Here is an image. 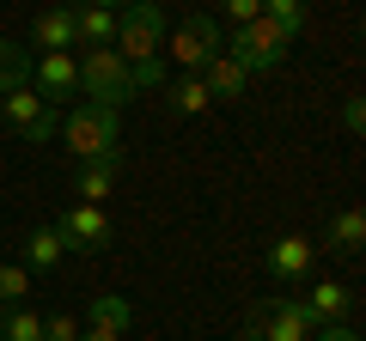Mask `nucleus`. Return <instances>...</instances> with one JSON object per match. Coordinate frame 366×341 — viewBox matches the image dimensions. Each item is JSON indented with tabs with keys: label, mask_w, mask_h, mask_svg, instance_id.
Returning a JSON list of instances; mask_svg holds the SVG:
<instances>
[{
	"label": "nucleus",
	"mask_w": 366,
	"mask_h": 341,
	"mask_svg": "<svg viewBox=\"0 0 366 341\" xmlns=\"http://www.w3.org/2000/svg\"><path fill=\"white\" fill-rule=\"evenodd\" d=\"M262 19H274L287 37H300L305 31V0H262Z\"/></svg>",
	"instance_id": "nucleus-22"
},
{
	"label": "nucleus",
	"mask_w": 366,
	"mask_h": 341,
	"mask_svg": "<svg viewBox=\"0 0 366 341\" xmlns=\"http://www.w3.org/2000/svg\"><path fill=\"white\" fill-rule=\"evenodd\" d=\"M312 256H317L312 238H281V244H269V275L274 280H305L312 275Z\"/></svg>",
	"instance_id": "nucleus-10"
},
{
	"label": "nucleus",
	"mask_w": 366,
	"mask_h": 341,
	"mask_svg": "<svg viewBox=\"0 0 366 341\" xmlns=\"http://www.w3.org/2000/svg\"><path fill=\"white\" fill-rule=\"evenodd\" d=\"M134 323V311H129V299H92V329H129Z\"/></svg>",
	"instance_id": "nucleus-21"
},
{
	"label": "nucleus",
	"mask_w": 366,
	"mask_h": 341,
	"mask_svg": "<svg viewBox=\"0 0 366 341\" xmlns=\"http://www.w3.org/2000/svg\"><path fill=\"white\" fill-rule=\"evenodd\" d=\"M117 43V13L110 6H74V49H110Z\"/></svg>",
	"instance_id": "nucleus-11"
},
{
	"label": "nucleus",
	"mask_w": 366,
	"mask_h": 341,
	"mask_svg": "<svg viewBox=\"0 0 366 341\" xmlns=\"http://www.w3.org/2000/svg\"><path fill=\"white\" fill-rule=\"evenodd\" d=\"M92 6H110V13H117V6H122V0H92Z\"/></svg>",
	"instance_id": "nucleus-30"
},
{
	"label": "nucleus",
	"mask_w": 366,
	"mask_h": 341,
	"mask_svg": "<svg viewBox=\"0 0 366 341\" xmlns=\"http://www.w3.org/2000/svg\"><path fill=\"white\" fill-rule=\"evenodd\" d=\"M117 158H92V165H79V177H74V195L86 201V208H98V201L110 195V189H117Z\"/></svg>",
	"instance_id": "nucleus-15"
},
{
	"label": "nucleus",
	"mask_w": 366,
	"mask_h": 341,
	"mask_svg": "<svg viewBox=\"0 0 366 341\" xmlns=\"http://www.w3.org/2000/svg\"><path fill=\"white\" fill-rule=\"evenodd\" d=\"M312 311L300 299H274L250 317V341H312Z\"/></svg>",
	"instance_id": "nucleus-7"
},
{
	"label": "nucleus",
	"mask_w": 366,
	"mask_h": 341,
	"mask_svg": "<svg viewBox=\"0 0 366 341\" xmlns=\"http://www.w3.org/2000/svg\"><path fill=\"white\" fill-rule=\"evenodd\" d=\"M159 55H171L183 73H202V67H208V55H220V25H214V19H202V13L183 19V25L165 37V49H159Z\"/></svg>",
	"instance_id": "nucleus-6"
},
{
	"label": "nucleus",
	"mask_w": 366,
	"mask_h": 341,
	"mask_svg": "<svg viewBox=\"0 0 366 341\" xmlns=\"http://www.w3.org/2000/svg\"><path fill=\"white\" fill-rule=\"evenodd\" d=\"M360 244H366V213L360 208H342L336 220H330V250H348V256H354Z\"/></svg>",
	"instance_id": "nucleus-18"
},
{
	"label": "nucleus",
	"mask_w": 366,
	"mask_h": 341,
	"mask_svg": "<svg viewBox=\"0 0 366 341\" xmlns=\"http://www.w3.org/2000/svg\"><path fill=\"white\" fill-rule=\"evenodd\" d=\"M220 13L232 19V31H238V25H250V19L262 13V0H220Z\"/></svg>",
	"instance_id": "nucleus-26"
},
{
	"label": "nucleus",
	"mask_w": 366,
	"mask_h": 341,
	"mask_svg": "<svg viewBox=\"0 0 366 341\" xmlns=\"http://www.w3.org/2000/svg\"><path fill=\"white\" fill-rule=\"evenodd\" d=\"M293 49V37L281 25H274V19H250V25H238L232 31V49L226 55H238V61H244V73H269V67H281V55Z\"/></svg>",
	"instance_id": "nucleus-5"
},
{
	"label": "nucleus",
	"mask_w": 366,
	"mask_h": 341,
	"mask_svg": "<svg viewBox=\"0 0 366 341\" xmlns=\"http://www.w3.org/2000/svg\"><path fill=\"white\" fill-rule=\"evenodd\" d=\"M129 86H134V92L165 86V61H159V55H153V61H129Z\"/></svg>",
	"instance_id": "nucleus-24"
},
{
	"label": "nucleus",
	"mask_w": 366,
	"mask_h": 341,
	"mask_svg": "<svg viewBox=\"0 0 366 341\" xmlns=\"http://www.w3.org/2000/svg\"><path fill=\"white\" fill-rule=\"evenodd\" d=\"M0 116H6V128H13V134H25L31 146L55 141V128H61L55 104L37 92V86H13V92H0Z\"/></svg>",
	"instance_id": "nucleus-4"
},
{
	"label": "nucleus",
	"mask_w": 366,
	"mask_h": 341,
	"mask_svg": "<svg viewBox=\"0 0 366 341\" xmlns=\"http://www.w3.org/2000/svg\"><path fill=\"white\" fill-rule=\"evenodd\" d=\"M110 49L122 55V61H153L159 49H165V13H159L153 0H134L129 13H117V43Z\"/></svg>",
	"instance_id": "nucleus-3"
},
{
	"label": "nucleus",
	"mask_w": 366,
	"mask_h": 341,
	"mask_svg": "<svg viewBox=\"0 0 366 341\" xmlns=\"http://www.w3.org/2000/svg\"><path fill=\"white\" fill-rule=\"evenodd\" d=\"M31 49H19V43L0 37V92H13V86H31Z\"/></svg>",
	"instance_id": "nucleus-19"
},
{
	"label": "nucleus",
	"mask_w": 366,
	"mask_h": 341,
	"mask_svg": "<svg viewBox=\"0 0 366 341\" xmlns=\"http://www.w3.org/2000/svg\"><path fill=\"white\" fill-rule=\"evenodd\" d=\"M61 6H86V0H61Z\"/></svg>",
	"instance_id": "nucleus-31"
},
{
	"label": "nucleus",
	"mask_w": 366,
	"mask_h": 341,
	"mask_svg": "<svg viewBox=\"0 0 366 341\" xmlns=\"http://www.w3.org/2000/svg\"><path fill=\"white\" fill-rule=\"evenodd\" d=\"M31 292V268H0V305H25Z\"/></svg>",
	"instance_id": "nucleus-23"
},
{
	"label": "nucleus",
	"mask_w": 366,
	"mask_h": 341,
	"mask_svg": "<svg viewBox=\"0 0 366 341\" xmlns=\"http://www.w3.org/2000/svg\"><path fill=\"white\" fill-rule=\"evenodd\" d=\"M312 341H360V335H354L348 323H317V329H312Z\"/></svg>",
	"instance_id": "nucleus-27"
},
{
	"label": "nucleus",
	"mask_w": 366,
	"mask_h": 341,
	"mask_svg": "<svg viewBox=\"0 0 366 341\" xmlns=\"http://www.w3.org/2000/svg\"><path fill=\"white\" fill-rule=\"evenodd\" d=\"M202 86H208V98H244V86H250V73H244V61L238 55H208V67H202Z\"/></svg>",
	"instance_id": "nucleus-12"
},
{
	"label": "nucleus",
	"mask_w": 366,
	"mask_h": 341,
	"mask_svg": "<svg viewBox=\"0 0 366 341\" xmlns=\"http://www.w3.org/2000/svg\"><path fill=\"white\" fill-rule=\"evenodd\" d=\"M61 134H67V146H74L79 165H92V158H117L122 165V110L79 104V110L61 116Z\"/></svg>",
	"instance_id": "nucleus-1"
},
{
	"label": "nucleus",
	"mask_w": 366,
	"mask_h": 341,
	"mask_svg": "<svg viewBox=\"0 0 366 341\" xmlns=\"http://www.w3.org/2000/svg\"><path fill=\"white\" fill-rule=\"evenodd\" d=\"M55 232H61L67 250H104V244H110V213H104V208H86V201H74V208L55 220Z\"/></svg>",
	"instance_id": "nucleus-8"
},
{
	"label": "nucleus",
	"mask_w": 366,
	"mask_h": 341,
	"mask_svg": "<svg viewBox=\"0 0 366 341\" xmlns=\"http://www.w3.org/2000/svg\"><path fill=\"white\" fill-rule=\"evenodd\" d=\"M79 341H122V335H117V329H86Z\"/></svg>",
	"instance_id": "nucleus-29"
},
{
	"label": "nucleus",
	"mask_w": 366,
	"mask_h": 341,
	"mask_svg": "<svg viewBox=\"0 0 366 341\" xmlns=\"http://www.w3.org/2000/svg\"><path fill=\"white\" fill-rule=\"evenodd\" d=\"M43 341H79V317H74V311L43 317Z\"/></svg>",
	"instance_id": "nucleus-25"
},
{
	"label": "nucleus",
	"mask_w": 366,
	"mask_h": 341,
	"mask_svg": "<svg viewBox=\"0 0 366 341\" xmlns=\"http://www.w3.org/2000/svg\"><path fill=\"white\" fill-rule=\"evenodd\" d=\"M305 311H312V323H348V311H354V292L342 287V280H317L312 292H305Z\"/></svg>",
	"instance_id": "nucleus-13"
},
{
	"label": "nucleus",
	"mask_w": 366,
	"mask_h": 341,
	"mask_svg": "<svg viewBox=\"0 0 366 341\" xmlns=\"http://www.w3.org/2000/svg\"><path fill=\"white\" fill-rule=\"evenodd\" d=\"M31 73H37V92L49 98V104H61V98H79V61H74V55H43Z\"/></svg>",
	"instance_id": "nucleus-9"
},
{
	"label": "nucleus",
	"mask_w": 366,
	"mask_h": 341,
	"mask_svg": "<svg viewBox=\"0 0 366 341\" xmlns=\"http://www.w3.org/2000/svg\"><path fill=\"white\" fill-rule=\"evenodd\" d=\"M61 256H67V244H61L55 225H37V232L25 238V268H37V275H43V268H55Z\"/></svg>",
	"instance_id": "nucleus-16"
},
{
	"label": "nucleus",
	"mask_w": 366,
	"mask_h": 341,
	"mask_svg": "<svg viewBox=\"0 0 366 341\" xmlns=\"http://www.w3.org/2000/svg\"><path fill=\"white\" fill-rule=\"evenodd\" d=\"M214 98H208V86H202V73H177L171 79V110L177 116H202Z\"/></svg>",
	"instance_id": "nucleus-17"
},
{
	"label": "nucleus",
	"mask_w": 366,
	"mask_h": 341,
	"mask_svg": "<svg viewBox=\"0 0 366 341\" xmlns=\"http://www.w3.org/2000/svg\"><path fill=\"white\" fill-rule=\"evenodd\" d=\"M31 43H37L43 55H67V49H74V6H49V13H37Z\"/></svg>",
	"instance_id": "nucleus-14"
},
{
	"label": "nucleus",
	"mask_w": 366,
	"mask_h": 341,
	"mask_svg": "<svg viewBox=\"0 0 366 341\" xmlns=\"http://www.w3.org/2000/svg\"><path fill=\"white\" fill-rule=\"evenodd\" d=\"M0 341H43V317L25 311V305H6V317H0Z\"/></svg>",
	"instance_id": "nucleus-20"
},
{
	"label": "nucleus",
	"mask_w": 366,
	"mask_h": 341,
	"mask_svg": "<svg viewBox=\"0 0 366 341\" xmlns=\"http://www.w3.org/2000/svg\"><path fill=\"white\" fill-rule=\"evenodd\" d=\"M342 128H348V134L366 128V104H360V98H348V110H342Z\"/></svg>",
	"instance_id": "nucleus-28"
},
{
	"label": "nucleus",
	"mask_w": 366,
	"mask_h": 341,
	"mask_svg": "<svg viewBox=\"0 0 366 341\" xmlns=\"http://www.w3.org/2000/svg\"><path fill=\"white\" fill-rule=\"evenodd\" d=\"M79 92H86L92 104H104V110H122L134 98L129 61H122L117 49H86V61H79Z\"/></svg>",
	"instance_id": "nucleus-2"
}]
</instances>
